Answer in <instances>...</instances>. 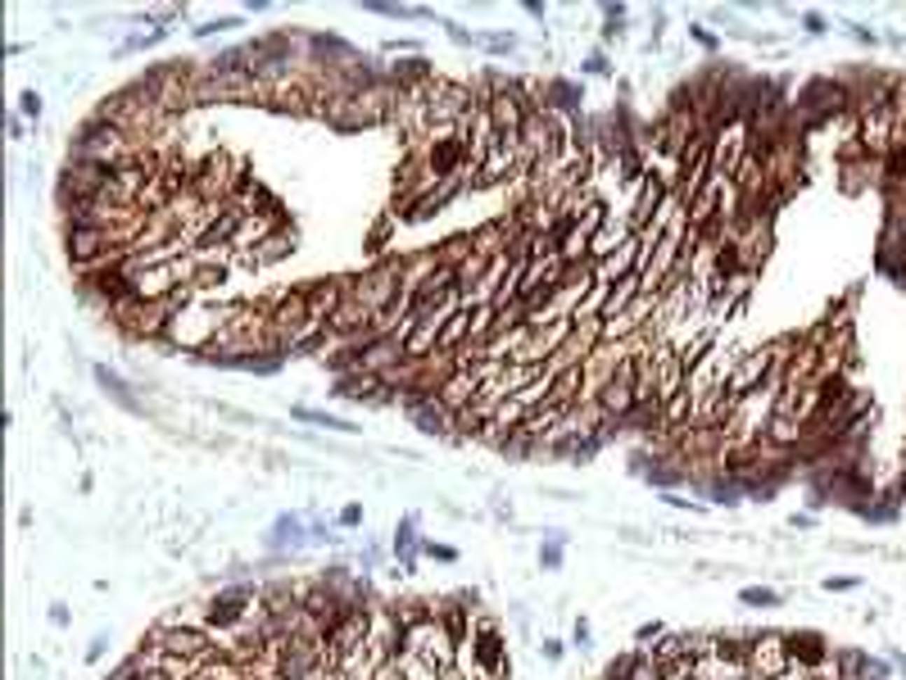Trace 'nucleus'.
<instances>
[{
    "instance_id": "f257e3e1",
    "label": "nucleus",
    "mask_w": 906,
    "mask_h": 680,
    "mask_svg": "<svg viewBox=\"0 0 906 680\" xmlns=\"http://www.w3.org/2000/svg\"><path fill=\"white\" fill-rule=\"evenodd\" d=\"M258 617V595L249 585H231V590H218L214 599L200 608V626L209 630V635H231V630L249 626V621Z\"/></svg>"
},
{
    "instance_id": "f03ea898",
    "label": "nucleus",
    "mask_w": 906,
    "mask_h": 680,
    "mask_svg": "<svg viewBox=\"0 0 906 680\" xmlns=\"http://www.w3.org/2000/svg\"><path fill=\"white\" fill-rule=\"evenodd\" d=\"M349 295H354V300H363L377 318H381V313H390V309H399V300H403V258H385V263H377L372 272L354 277Z\"/></svg>"
},
{
    "instance_id": "7ed1b4c3",
    "label": "nucleus",
    "mask_w": 906,
    "mask_h": 680,
    "mask_svg": "<svg viewBox=\"0 0 906 680\" xmlns=\"http://www.w3.org/2000/svg\"><path fill=\"white\" fill-rule=\"evenodd\" d=\"M227 322V309H177L168 318V331H163V345H181V349H214L218 331Z\"/></svg>"
},
{
    "instance_id": "20e7f679",
    "label": "nucleus",
    "mask_w": 906,
    "mask_h": 680,
    "mask_svg": "<svg viewBox=\"0 0 906 680\" xmlns=\"http://www.w3.org/2000/svg\"><path fill=\"white\" fill-rule=\"evenodd\" d=\"M458 662H471L476 680H485V676H508V644H503V630H499V621L480 617L476 626H471V635H467V644H462Z\"/></svg>"
},
{
    "instance_id": "39448f33",
    "label": "nucleus",
    "mask_w": 906,
    "mask_h": 680,
    "mask_svg": "<svg viewBox=\"0 0 906 680\" xmlns=\"http://www.w3.org/2000/svg\"><path fill=\"white\" fill-rule=\"evenodd\" d=\"M788 648H784V635H757L748 644V680H779L788 676Z\"/></svg>"
},
{
    "instance_id": "423d86ee",
    "label": "nucleus",
    "mask_w": 906,
    "mask_h": 680,
    "mask_svg": "<svg viewBox=\"0 0 906 680\" xmlns=\"http://www.w3.org/2000/svg\"><path fill=\"white\" fill-rule=\"evenodd\" d=\"M784 648H788V667L802 672V676H816L825 662H830V644H825V635H816V630H788Z\"/></svg>"
},
{
    "instance_id": "0eeeda50",
    "label": "nucleus",
    "mask_w": 906,
    "mask_h": 680,
    "mask_svg": "<svg viewBox=\"0 0 906 680\" xmlns=\"http://www.w3.org/2000/svg\"><path fill=\"white\" fill-rule=\"evenodd\" d=\"M739 599L753 603V608H775V603H779V595H775V590H766V585H748Z\"/></svg>"
},
{
    "instance_id": "6e6552de",
    "label": "nucleus",
    "mask_w": 906,
    "mask_h": 680,
    "mask_svg": "<svg viewBox=\"0 0 906 680\" xmlns=\"http://www.w3.org/2000/svg\"><path fill=\"white\" fill-rule=\"evenodd\" d=\"M23 113H41V95L36 91H23Z\"/></svg>"
},
{
    "instance_id": "1a4fd4ad",
    "label": "nucleus",
    "mask_w": 906,
    "mask_h": 680,
    "mask_svg": "<svg viewBox=\"0 0 906 680\" xmlns=\"http://www.w3.org/2000/svg\"><path fill=\"white\" fill-rule=\"evenodd\" d=\"M340 522H344V526H354V522H363V508H358V504H349V508H344V513H340Z\"/></svg>"
},
{
    "instance_id": "9d476101",
    "label": "nucleus",
    "mask_w": 906,
    "mask_h": 680,
    "mask_svg": "<svg viewBox=\"0 0 906 680\" xmlns=\"http://www.w3.org/2000/svg\"><path fill=\"white\" fill-rule=\"evenodd\" d=\"M426 553H431V558H445V562H453V549H445V544H426Z\"/></svg>"
},
{
    "instance_id": "9b49d317",
    "label": "nucleus",
    "mask_w": 906,
    "mask_h": 680,
    "mask_svg": "<svg viewBox=\"0 0 906 680\" xmlns=\"http://www.w3.org/2000/svg\"><path fill=\"white\" fill-rule=\"evenodd\" d=\"M852 585H856V581H852V576H838V581H825V590H852Z\"/></svg>"
},
{
    "instance_id": "f8f14e48",
    "label": "nucleus",
    "mask_w": 906,
    "mask_h": 680,
    "mask_svg": "<svg viewBox=\"0 0 906 680\" xmlns=\"http://www.w3.org/2000/svg\"><path fill=\"white\" fill-rule=\"evenodd\" d=\"M657 635H662V626H657V621H648V626H639V639H657Z\"/></svg>"
},
{
    "instance_id": "ddd939ff",
    "label": "nucleus",
    "mask_w": 906,
    "mask_h": 680,
    "mask_svg": "<svg viewBox=\"0 0 906 680\" xmlns=\"http://www.w3.org/2000/svg\"><path fill=\"white\" fill-rule=\"evenodd\" d=\"M807 32H825V18L821 14H807Z\"/></svg>"
},
{
    "instance_id": "4468645a",
    "label": "nucleus",
    "mask_w": 906,
    "mask_h": 680,
    "mask_svg": "<svg viewBox=\"0 0 906 680\" xmlns=\"http://www.w3.org/2000/svg\"><path fill=\"white\" fill-rule=\"evenodd\" d=\"M544 658H562V644H557V639H544Z\"/></svg>"
}]
</instances>
